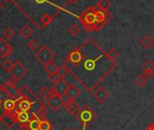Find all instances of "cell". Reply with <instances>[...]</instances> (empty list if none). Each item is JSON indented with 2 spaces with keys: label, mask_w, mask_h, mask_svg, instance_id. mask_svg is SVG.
<instances>
[{
  "label": "cell",
  "mask_w": 154,
  "mask_h": 130,
  "mask_svg": "<svg viewBox=\"0 0 154 130\" xmlns=\"http://www.w3.org/2000/svg\"><path fill=\"white\" fill-rule=\"evenodd\" d=\"M109 94L107 92V90L104 88V87H99L98 89H97L94 93H93V97L94 99L99 103V104H103L105 103V101L106 100V99L108 98Z\"/></svg>",
  "instance_id": "cell-10"
},
{
  "label": "cell",
  "mask_w": 154,
  "mask_h": 130,
  "mask_svg": "<svg viewBox=\"0 0 154 130\" xmlns=\"http://www.w3.org/2000/svg\"><path fill=\"white\" fill-rule=\"evenodd\" d=\"M27 46H28V48H29L31 51L34 52V51H36V50L38 49V47H39V43H38L36 40L32 39V40H30L29 43H27Z\"/></svg>",
  "instance_id": "cell-32"
},
{
  "label": "cell",
  "mask_w": 154,
  "mask_h": 130,
  "mask_svg": "<svg viewBox=\"0 0 154 130\" xmlns=\"http://www.w3.org/2000/svg\"><path fill=\"white\" fill-rule=\"evenodd\" d=\"M69 73L89 92L94 90L116 68L106 52L92 38L72 49L64 62Z\"/></svg>",
  "instance_id": "cell-1"
},
{
  "label": "cell",
  "mask_w": 154,
  "mask_h": 130,
  "mask_svg": "<svg viewBox=\"0 0 154 130\" xmlns=\"http://www.w3.org/2000/svg\"><path fill=\"white\" fill-rule=\"evenodd\" d=\"M68 32L69 33L73 36V37H76L79 33H80V28L79 26L77 24H72L69 28H68Z\"/></svg>",
  "instance_id": "cell-25"
},
{
  "label": "cell",
  "mask_w": 154,
  "mask_h": 130,
  "mask_svg": "<svg viewBox=\"0 0 154 130\" xmlns=\"http://www.w3.org/2000/svg\"><path fill=\"white\" fill-rule=\"evenodd\" d=\"M64 107L70 115H76L80 109L79 104L72 100H69L68 101L64 102Z\"/></svg>",
  "instance_id": "cell-15"
},
{
  "label": "cell",
  "mask_w": 154,
  "mask_h": 130,
  "mask_svg": "<svg viewBox=\"0 0 154 130\" xmlns=\"http://www.w3.org/2000/svg\"><path fill=\"white\" fill-rule=\"evenodd\" d=\"M148 79L144 74H139L135 79H134V83L139 87V88H143L145 84L147 83Z\"/></svg>",
  "instance_id": "cell-22"
},
{
  "label": "cell",
  "mask_w": 154,
  "mask_h": 130,
  "mask_svg": "<svg viewBox=\"0 0 154 130\" xmlns=\"http://www.w3.org/2000/svg\"><path fill=\"white\" fill-rule=\"evenodd\" d=\"M16 82L17 81L14 80L10 79L5 82V85H3L8 97L11 99H19L20 97V90L16 87Z\"/></svg>",
  "instance_id": "cell-6"
},
{
  "label": "cell",
  "mask_w": 154,
  "mask_h": 130,
  "mask_svg": "<svg viewBox=\"0 0 154 130\" xmlns=\"http://www.w3.org/2000/svg\"><path fill=\"white\" fill-rule=\"evenodd\" d=\"M153 114H154V110H153Z\"/></svg>",
  "instance_id": "cell-46"
},
{
  "label": "cell",
  "mask_w": 154,
  "mask_h": 130,
  "mask_svg": "<svg viewBox=\"0 0 154 130\" xmlns=\"http://www.w3.org/2000/svg\"><path fill=\"white\" fill-rule=\"evenodd\" d=\"M4 2H5V3H7V2H10L11 0H3Z\"/></svg>",
  "instance_id": "cell-40"
},
{
  "label": "cell",
  "mask_w": 154,
  "mask_h": 130,
  "mask_svg": "<svg viewBox=\"0 0 154 130\" xmlns=\"http://www.w3.org/2000/svg\"><path fill=\"white\" fill-rule=\"evenodd\" d=\"M59 69H60V67L54 61H51V62H48L46 65H44V70L48 74H52V73L58 72Z\"/></svg>",
  "instance_id": "cell-19"
},
{
  "label": "cell",
  "mask_w": 154,
  "mask_h": 130,
  "mask_svg": "<svg viewBox=\"0 0 154 130\" xmlns=\"http://www.w3.org/2000/svg\"><path fill=\"white\" fill-rule=\"evenodd\" d=\"M32 33H33L32 29L29 25H27V24L23 25V26L19 30V34H20L21 36H23V38H25V39L29 38V37L32 34Z\"/></svg>",
  "instance_id": "cell-20"
},
{
  "label": "cell",
  "mask_w": 154,
  "mask_h": 130,
  "mask_svg": "<svg viewBox=\"0 0 154 130\" xmlns=\"http://www.w3.org/2000/svg\"><path fill=\"white\" fill-rule=\"evenodd\" d=\"M27 71V68L23 64V62H21L20 61H16L14 63V66L9 73L11 75V79L14 80L15 81H19L26 75Z\"/></svg>",
  "instance_id": "cell-5"
},
{
  "label": "cell",
  "mask_w": 154,
  "mask_h": 130,
  "mask_svg": "<svg viewBox=\"0 0 154 130\" xmlns=\"http://www.w3.org/2000/svg\"><path fill=\"white\" fill-rule=\"evenodd\" d=\"M41 121L38 119V118L35 116L34 113H32V117L30 119L29 122L26 125V128L29 130H40Z\"/></svg>",
  "instance_id": "cell-16"
},
{
  "label": "cell",
  "mask_w": 154,
  "mask_h": 130,
  "mask_svg": "<svg viewBox=\"0 0 154 130\" xmlns=\"http://www.w3.org/2000/svg\"><path fill=\"white\" fill-rule=\"evenodd\" d=\"M52 19H53V17L51 16L49 14H44L42 16V18H41V23L42 24V26L45 27V26L49 25V24L51 23Z\"/></svg>",
  "instance_id": "cell-29"
},
{
  "label": "cell",
  "mask_w": 154,
  "mask_h": 130,
  "mask_svg": "<svg viewBox=\"0 0 154 130\" xmlns=\"http://www.w3.org/2000/svg\"><path fill=\"white\" fill-rule=\"evenodd\" d=\"M72 130H78V129H77V128H73V129H72Z\"/></svg>",
  "instance_id": "cell-45"
},
{
  "label": "cell",
  "mask_w": 154,
  "mask_h": 130,
  "mask_svg": "<svg viewBox=\"0 0 154 130\" xmlns=\"http://www.w3.org/2000/svg\"><path fill=\"white\" fill-rule=\"evenodd\" d=\"M18 130H29L28 128H19V129Z\"/></svg>",
  "instance_id": "cell-38"
},
{
  "label": "cell",
  "mask_w": 154,
  "mask_h": 130,
  "mask_svg": "<svg viewBox=\"0 0 154 130\" xmlns=\"http://www.w3.org/2000/svg\"><path fill=\"white\" fill-rule=\"evenodd\" d=\"M69 84H68V82H66L64 80H61L60 82H58L56 85H53V87L51 88V92L53 94H57L60 97L65 96V93L68 90Z\"/></svg>",
  "instance_id": "cell-9"
},
{
  "label": "cell",
  "mask_w": 154,
  "mask_h": 130,
  "mask_svg": "<svg viewBox=\"0 0 154 130\" xmlns=\"http://www.w3.org/2000/svg\"><path fill=\"white\" fill-rule=\"evenodd\" d=\"M1 105H2V100H0V107H1Z\"/></svg>",
  "instance_id": "cell-42"
},
{
  "label": "cell",
  "mask_w": 154,
  "mask_h": 130,
  "mask_svg": "<svg viewBox=\"0 0 154 130\" xmlns=\"http://www.w3.org/2000/svg\"><path fill=\"white\" fill-rule=\"evenodd\" d=\"M48 80H49V81L52 85H56L58 82H60L61 81V78L60 77V75L58 74V72H55V73H52V74H49Z\"/></svg>",
  "instance_id": "cell-27"
},
{
  "label": "cell",
  "mask_w": 154,
  "mask_h": 130,
  "mask_svg": "<svg viewBox=\"0 0 154 130\" xmlns=\"http://www.w3.org/2000/svg\"><path fill=\"white\" fill-rule=\"evenodd\" d=\"M79 0H68V2L69 3H70V4H76L77 2H79Z\"/></svg>",
  "instance_id": "cell-36"
},
{
  "label": "cell",
  "mask_w": 154,
  "mask_h": 130,
  "mask_svg": "<svg viewBox=\"0 0 154 130\" xmlns=\"http://www.w3.org/2000/svg\"><path fill=\"white\" fill-rule=\"evenodd\" d=\"M2 114H1V110H0V122H1V120H2Z\"/></svg>",
  "instance_id": "cell-39"
},
{
  "label": "cell",
  "mask_w": 154,
  "mask_h": 130,
  "mask_svg": "<svg viewBox=\"0 0 154 130\" xmlns=\"http://www.w3.org/2000/svg\"><path fill=\"white\" fill-rule=\"evenodd\" d=\"M97 9L94 6H88L87 9L81 13L79 16V22L81 23L84 30L87 33L97 32Z\"/></svg>",
  "instance_id": "cell-2"
},
{
  "label": "cell",
  "mask_w": 154,
  "mask_h": 130,
  "mask_svg": "<svg viewBox=\"0 0 154 130\" xmlns=\"http://www.w3.org/2000/svg\"><path fill=\"white\" fill-rule=\"evenodd\" d=\"M64 130H71V129H69V128H64Z\"/></svg>",
  "instance_id": "cell-41"
},
{
  "label": "cell",
  "mask_w": 154,
  "mask_h": 130,
  "mask_svg": "<svg viewBox=\"0 0 154 130\" xmlns=\"http://www.w3.org/2000/svg\"><path fill=\"white\" fill-rule=\"evenodd\" d=\"M1 66H2V68L5 71H7V72H9L10 71H11V69L13 68V66H14V63L10 61V60H8V59H6V60H5V61H3V62L1 63Z\"/></svg>",
  "instance_id": "cell-30"
},
{
  "label": "cell",
  "mask_w": 154,
  "mask_h": 130,
  "mask_svg": "<svg viewBox=\"0 0 154 130\" xmlns=\"http://www.w3.org/2000/svg\"><path fill=\"white\" fill-rule=\"evenodd\" d=\"M17 99H6L3 101V109L4 112H14L17 107Z\"/></svg>",
  "instance_id": "cell-12"
},
{
  "label": "cell",
  "mask_w": 154,
  "mask_h": 130,
  "mask_svg": "<svg viewBox=\"0 0 154 130\" xmlns=\"http://www.w3.org/2000/svg\"><path fill=\"white\" fill-rule=\"evenodd\" d=\"M14 52V49H13V47L10 45V44H8L1 52H0V58H2V59H4V58H7V57H9L12 53Z\"/></svg>",
  "instance_id": "cell-26"
},
{
  "label": "cell",
  "mask_w": 154,
  "mask_h": 130,
  "mask_svg": "<svg viewBox=\"0 0 154 130\" xmlns=\"http://www.w3.org/2000/svg\"><path fill=\"white\" fill-rule=\"evenodd\" d=\"M39 95L42 99L43 100H48L51 96V90H49L47 87H42L40 90H39Z\"/></svg>",
  "instance_id": "cell-24"
},
{
  "label": "cell",
  "mask_w": 154,
  "mask_h": 130,
  "mask_svg": "<svg viewBox=\"0 0 154 130\" xmlns=\"http://www.w3.org/2000/svg\"><path fill=\"white\" fill-rule=\"evenodd\" d=\"M2 120L1 122L4 123L8 128H12L15 124H17L16 120V112H3L2 113Z\"/></svg>",
  "instance_id": "cell-8"
},
{
  "label": "cell",
  "mask_w": 154,
  "mask_h": 130,
  "mask_svg": "<svg viewBox=\"0 0 154 130\" xmlns=\"http://www.w3.org/2000/svg\"><path fill=\"white\" fill-rule=\"evenodd\" d=\"M2 86H3V85H2V84L0 83V90H1V88H2Z\"/></svg>",
  "instance_id": "cell-43"
},
{
  "label": "cell",
  "mask_w": 154,
  "mask_h": 130,
  "mask_svg": "<svg viewBox=\"0 0 154 130\" xmlns=\"http://www.w3.org/2000/svg\"><path fill=\"white\" fill-rule=\"evenodd\" d=\"M144 130H154V127L152 125V124H151L149 127H147V128H146Z\"/></svg>",
  "instance_id": "cell-35"
},
{
  "label": "cell",
  "mask_w": 154,
  "mask_h": 130,
  "mask_svg": "<svg viewBox=\"0 0 154 130\" xmlns=\"http://www.w3.org/2000/svg\"><path fill=\"white\" fill-rule=\"evenodd\" d=\"M106 55H107V57H108V59L110 60V61H112L113 62H116V60H117L118 58H119V52L116 51V48H111L107 52H106Z\"/></svg>",
  "instance_id": "cell-23"
},
{
  "label": "cell",
  "mask_w": 154,
  "mask_h": 130,
  "mask_svg": "<svg viewBox=\"0 0 154 130\" xmlns=\"http://www.w3.org/2000/svg\"><path fill=\"white\" fill-rule=\"evenodd\" d=\"M14 31L12 29V28H6L5 31H4V36L8 39V40H11L14 36Z\"/></svg>",
  "instance_id": "cell-33"
},
{
  "label": "cell",
  "mask_w": 154,
  "mask_h": 130,
  "mask_svg": "<svg viewBox=\"0 0 154 130\" xmlns=\"http://www.w3.org/2000/svg\"><path fill=\"white\" fill-rule=\"evenodd\" d=\"M141 44L143 45V47L146 50H149L152 48V46L154 44V40L152 37L149 34H145L140 41Z\"/></svg>",
  "instance_id": "cell-18"
},
{
  "label": "cell",
  "mask_w": 154,
  "mask_h": 130,
  "mask_svg": "<svg viewBox=\"0 0 154 130\" xmlns=\"http://www.w3.org/2000/svg\"><path fill=\"white\" fill-rule=\"evenodd\" d=\"M35 58L40 63L44 66L48 62L53 61V59L55 58V53L47 45H42L35 53Z\"/></svg>",
  "instance_id": "cell-4"
},
{
  "label": "cell",
  "mask_w": 154,
  "mask_h": 130,
  "mask_svg": "<svg viewBox=\"0 0 154 130\" xmlns=\"http://www.w3.org/2000/svg\"><path fill=\"white\" fill-rule=\"evenodd\" d=\"M3 7H4V4H3V3L1 2V0H0V11L3 9Z\"/></svg>",
  "instance_id": "cell-37"
},
{
  "label": "cell",
  "mask_w": 154,
  "mask_h": 130,
  "mask_svg": "<svg viewBox=\"0 0 154 130\" xmlns=\"http://www.w3.org/2000/svg\"><path fill=\"white\" fill-rule=\"evenodd\" d=\"M48 113H49L48 109L46 108L45 104L42 102V103L41 104L39 109L37 110V112L34 113V114H35V116L38 118V119H39L40 121H43V120H46V119H47V115H48Z\"/></svg>",
  "instance_id": "cell-17"
},
{
  "label": "cell",
  "mask_w": 154,
  "mask_h": 130,
  "mask_svg": "<svg viewBox=\"0 0 154 130\" xmlns=\"http://www.w3.org/2000/svg\"><path fill=\"white\" fill-rule=\"evenodd\" d=\"M69 73V69H68V67H67V65L65 63L61 67H60V69L58 71V74L61 78V80H63L64 78H66Z\"/></svg>",
  "instance_id": "cell-28"
},
{
  "label": "cell",
  "mask_w": 154,
  "mask_h": 130,
  "mask_svg": "<svg viewBox=\"0 0 154 130\" xmlns=\"http://www.w3.org/2000/svg\"><path fill=\"white\" fill-rule=\"evenodd\" d=\"M112 6V3L110 0H99L97 3V7L102 11H108V9Z\"/></svg>",
  "instance_id": "cell-21"
},
{
  "label": "cell",
  "mask_w": 154,
  "mask_h": 130,
  "mask_svg": "<svg viewBox=\"0 0 154 130\" xmlns=\"http://www.w3.org/2000/svg\"><path fill=\"white\" fill-rule=\"evenodd\" d=\"M48 107L54 112L59 111L63 106H64V101L62 97L57 95V94H53L51 92V96L46 100Z\"/></svg>",
  "instance_id": "cell-7"
},
{
  "label": "cell",
  "mask_w": 154,
  "mask_h": 130,
  "mask_svg": "<svg viewBox=\"0 0 154 130\" xmlns=\"http://www.w3.org/2000/svg\"><path fill=\"white\" fill-rule=\"evenodd\" d=\"M15 112H16V120H17V124L19 125V128H26V125L31 119L28 112L17 111V110Z\"/></svg>",
  "instance_id": "cell-14"
},
{
  "label": "cell",
  "mask_w": 154,
  "mask_h": 130,
  "mask_svg": "<svg viewBox=\"0 0 154 130\" xmlns=\"http://www.w3.org/2000/svg\"><path fill=\"white\" fill-rule=\"evenodd\" d=\"M75 117L79 123L83 127V130H86L97 119V114L89 106L86 105L79 109V111L75 115Z\"/></svg>",
  "instance_id": "cell-3"
},
{
  "label": "cell",
  "mask_w": 154,
  "mask_h": 130,
  "mask_svg": "<svg viewBox=\"0 0 154 130\" xmlns=\"http://www.w3.org/2000/svg\"><path fill=\"white\" fill-rule=\"evenodd\" d=\"M152 126L154 127V122H152Z\"/></svg>",
  "instance_id": "cell-44"
},
{
  "label": "cell",
  "mask_w": 154,
  "mask_h": 130,
  "mask_svg": "<svg viewBox=\"0 0 154 130\" xmlns=\"http://www.w3.org/2000/svg\"><path fill=\"white\" fill-rule=\"evenodd\" d=\"M8 44H9V43H7V41H6L4 37L0 38V52H1Z\"/></svg>",
  "instance_id": "cell-34"
},
{
  "label": "cell",
  "mask_w": 154,
  "mask_h": 130,
  "mask_svg": "<svg viewBox=\"0 0 154 130\" xmlns=\"http://www.w3.org/2000/svg\"><path fill=\"white\" fill-rule=\"evenodd\" d=\"M53 128L52 124L48 120H43L41 121V125H40V130H51Z\"/></svg>",
  "instance_id": "cell-31"
},
{
  "label": "cell",
  "mask_w": 154,
  "mask_h": 130,
  "mask_svg": "<svg viewBox=\"0 0 154 130\" xmlns=\"http://www.w3.org/2000/svg\"><path fill=\"white\" fill-rule=\"evenodd\" d=\"M142 70L147 79L152 78L154 75V63L152 62V61L146 60L142 65Z\"/></svg>",
  "instance_id": "cell-11"
},
{
  "label": "cell",
  "mask_w": 154,
  "mask_h": 130,
  "mask_svg": "<svg viewBox=\"0 0 154 130\" xmlns=\"http://www.w3.org/2000/svg\"><path fill=\"white\" fill-rule=\"evenodd\" d=\"M81 94V90L75 85V84H69L68 87V90L65 93V96L69 99V100H75L79 96H80Z\"/></svg>",
  "instance_id": "cell-13"
}]
</instances>
